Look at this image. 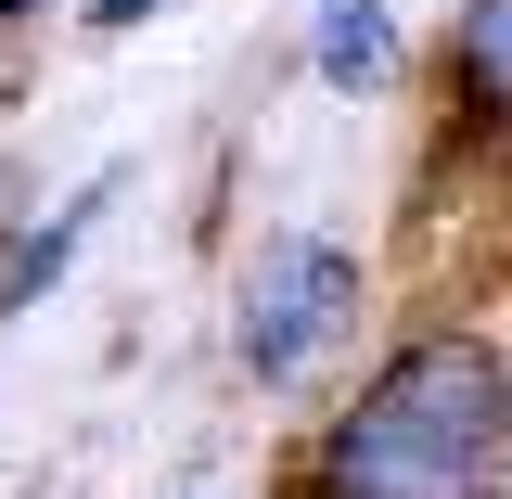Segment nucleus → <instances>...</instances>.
I'll use <instances>...</instances> for the list:
<instances>
[{"label": "nucleus", "instance_id": "obj_1", "mask_svg": "<svg viewBox=\"0 0 512 499\" xmlns=\"http://www.w3.org/2000/svg\"><path fill=\"white\" fill-rule=\"evenodd\" d=\"M512 474V384L474 333H423L359 384L320 436V499H500Z\"/></svg>", "mask_w": 512, "mask_h": 499}, {"label": "nucleus", "instance_id": "obj_2", "mask_svg": "<svg viewBox=\"0 0 512 499\" xmlns=\"http://www.w3.org/2000/svg\"><path fill=\"white\" fill-rule=\"evenodd\" d=\"M359 256L346 244H320V231H282V244L256 256V282H244V372L256 384H308L346 333H359Z\"/></svg>", "mask_w": 512, "mask_h": 499}, {"label": "nucleus", "instance_id": "obj_3", "mask_svg": "<svg viewBox=\"0 0 512 499\" xmlns=\"http://www.w3.org/2000/svg\"><path fill=\"white\" fill-rule=\"evenodd\" d=\"M308 64L333 77V90H372L384 64H397V26H384V0H320V26H308Z\"/></svg>", "mask_w": 512, "mask_h": 499}, {"label": "nucleus", "instance_id": "obj_4", "mask_svg": "<svg viewBox=\"0 0 512 499\" xmlns=\"http://www.w3.org/2000/svg\"><path fill=\"white\" fill-rule=\"evenodd\" d=\"M103 192H116V180H77L52 218L13 244V269H0V320H26V295H39V282H64V256H77V231H90V218H103Z\"/></svg>", "mask_w": 512, "mask_h": 499}, {"label": "nucleus", "instance_id": "obj_5", "mask_svg": "<svg viewBox=\"0 0 512 499\" xmlns=\"http://www.w3.org/2000/svg\"><path fill=\"white\" fill-rule=\"evenodd\" d=\"M461 90L512 116V0H461Z\"/></svg>", "mask_w": 512, "mask_h": 499}, {"label": "nucleus", "instance_id": "obj_6", "mask_svg": "<svg viewBox=\"0 0 512 499\" xmlns=\"http://www.w3.org/2000/svg\"><path fill=\"white\" fill-rule=\"evenodd\" d=\"M77 13H90V26H141L154 0H77Z\"/></svg>", "mask_w": 512, "mask_h": 499}, {"label": "nucleus", "instance_id": "obj_7", "mask_svg": "<svg viewBox=\"0 0 512 499\" xmlns=\"http://www.w3.org/2000/svg\"><path fill=\"white\" fill-rule=\"evenodd\" d=\"M0 13H39V0H0Z\"/></svg>", "mask_w": 512, "mask_h": 499}]
</instances>
